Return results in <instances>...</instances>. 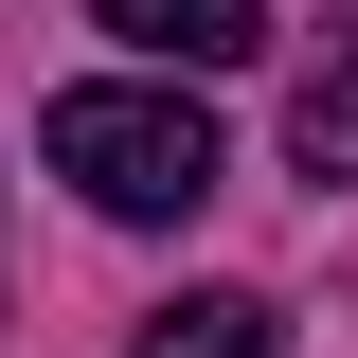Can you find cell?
<instances>
[{"label":"cell","instance_id":"6da1fadb","mask_svg":"<svg viewBox=\"0 0 358 358\" xmlns=\"http://www.w3.org/2000/svg\"><path fill=\"white\" fill-rule=\"evenodd\" d=\"M54 179H72L90 215H197L215 197V126L179 108V90H54Z\"/></svg>","mask_w":358,"mask_h":358},{"label":"cell","instance_id":"7a4b0ae2","mask_svg":"<svg viewBox=\"0 0 358 358\" xmlns=\"http://www.w3.org/2000/svg\"><path fill=\"white\" fill-rule=\"evenodd\" d=\"M108 36H143L162 72H251L268 54V0H90Z\"/></svg>","mask_w":358,"mask_h":358},{"label":"cell","instance_id":"3957f363","mask_svg":"<svg viewBox=\"0 0 358 358\" xmlns=\"http://www.w3.org/2000/svg\"><path fill=\"white\" fill-rule=\"evenodd\" d=\"M126 358H287V322H268L251 287H197V305H162Z\"/></svg>","mask_w":358,"mask_h":358},{"label":"cell","instance_id":"277c9868","mask_svg":"<svg viewBox=\"0 0 358 358\" xmlns=\"http://www.w3.org/2000/svg\"><path fill=\"white\" fill-rule=\"evenodd\" d=\"M287 162H305V179H358V36L305 72V108H287Z\"/></svg>","mask_w":358,"mask_h":358}]
</instances>
